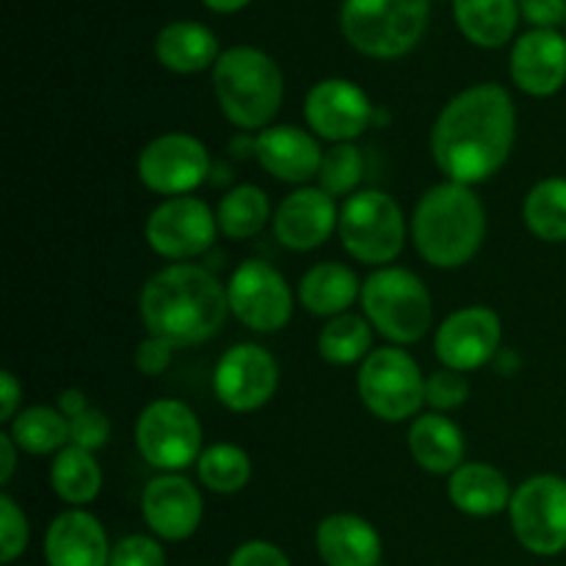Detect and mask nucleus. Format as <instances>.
Masks as SVG:
<instances>
[{
  "mask_svg": "<svg viewBox=\"0 0 566 566\" xmlns=\"http://www.w3.org/2000/svg\"><path fill=\"white\" fill-rule=\"evenodd\" d=\"M517 138V108L501 83H475L440 111L431 158L446 180L479 186L509 164Z\"/></svg>",
  "mask_w": 566,
  "mask_h": 566,
  "instance_id": "obj_1",
  "label": "nucleus"
},
{
  "mask_svg": "<svg viewBox=\"0 0 566 566\" xmlns=\"http://www.w3.org/2000/svg\"><path fill=\"white\" fill-rule=\"evenodd\" d=\"M138 310L147 335L175 348H188L219 335L230 315V302L227 285H221L213 271L193 263H171L144 282Z\"/></svg>",
  "mask_w": 566,
  "mask_h": 566,
  "instance_id": "obj_2",
  "label": "nucleus"
},
{
  "mask_svg": "<svg viewBox=\"0 0 566 566\" xmlns=\"http://www.w3.org/2000/svg\"><path fill=\"white\" fill-rule=\"evenodd\" d=\"M412 243L434 269H462L486 238V208L479 193L462 182H437L415 205Z\"/></svg>",
  "mask_w": 566,
  "mask_h": 566,
  "instance_id": "obj_3",
  "label": "nucleus"
},
{
  "mask_svg": "<svg viewBox=\"0 0 566 566\" xmlns=\"http://www.w3.org/2000/svg\"><path fill=\"white\" fill-rule=\"evenodd\" d=\"M213 94L230 125L241 133H260L280 114L285 77L269 53L252 44H238L216 61Z\"/></svg>",
  "mask_w": 566,
  "mask_h": 566,
  "instance_id": "obj_4",
  "label": "nucleus"
},
{
  "mask_svg": "<svg viewBox=\"0 0 566 566\" xmlns=\"http://www.w3.org/2000/svg\"><path fill=\"white\" fill-rule=\"evenodd\" d=\"M429 14L431 0H343L340 28L357 53L390 61L418 48Z\"/></svg>",
  "mask_w": 566,
  "mask_h": 566,
  "instance_id": "obj_5",
  "label": "nucleus"
},
{
  "mask_svg": "<svg viewBox=\"0 0 566 566\" xmlns=\"http://www.w3.org/2000/svg\"><path fill=\"white\" fill-rule=\"evenodd\" d=\"M365 318L392 346H412L429 335L434 324V304L426 282L415 271L385 265L363 282Z\"/></svg>",
  "mask_w": 566,
  "mask_h": 566,
  "instance_id": "obj_6",
  "label": "nucleus"
},
{
  "mask_svg": "<svg viewBox=\"0 0 566 566\" xmlns=\"http://www.w3.org/2000/svg\"><path fill=\"white\" fill-rule=\"evenodd\" d=\"M337 235L357 263L385 269L407 243V219L390 193L357 191L343 202Z\"/></svg>",
  "mask_w": 566,
  "mask_h": 566,
  "instance_id": "obj_7",
  "label": "nucleus"
},
{
  "mask_svg": "<svg viewBox=\"0 0 566 566\" xmlns=\"http://www.w3.org/2000/svg\"><path fill=\"white\" fill-rule=\"evenodd\" d=\"M365 409L385 423H403L420 415L426 403V376L401 346H381L368 354L357 374Z\"/></svg>",
  "mask_w": 566,
  "mask_h": 566,
  "instance_id": "obj_8",
  "label": "nucleus"
},
{
  "mask_svg": "<svg viewBox=\"0 0 566 566\" xmlns=\"http://www.w3.org/2000/svg\"><path fill=\"white\" fill-rule=\"evenodd\" d=\"M202 423L188 403L158 398L136 420V446L144 462L160 473H180L199 462L205 451Z\"/></svg>",
  "mask_w": 566,
  "mask_h": 566,
  "instance_id": "obj_9",
  "label": "nucleus"
},
{
  "mask_svg": "<svg viewBox=\"0 0 566 566\" xmlns=\"http://www.w3.org/2000/svg\"><path fill=\"white\" fill-rule=\"evenodd\" d=\"M509 520L520 545L542 558L566 553V479L539 473L525 479L509 503Z\"/></svg>",
  "mask_w": 566,
  "mask_h": 566,
  "instance_id": "obj_10",
  "label": "nucleus"
},
{
  "mask_svg": "<svg viewBox=\"0 0 566 566\" xmlns=\"http://www.w3.org/2000/svg\"><path fill=\"white\" fill-rule=\"evenodd\" d=\"M138 180L158 197H188L213 171L210 153L191 133H164L155 136L138 153Z\"/></svg>",
  "mask_w": 566,
  "mask_h": 566,
  "instance_id": "obj_11",
  "label": "nucleus"
},
{
  "mask_svg": "<svg viewBox=\"0 0 566 566\" xmlns=\"http://www.w3.org/2000/svg\"><path fill=\"white\" fill-rule=\"evenodd\" d=\"M230 313L247 329L274 335L293 318V291L285 276L265 260H247L227 282Z\"/></svg>",
  "mask_w": 566,
  "mask_h": 566,
  "instance_id": "obj_12",
  "label": "nucleus"
},
{
  "mask_svg": "<svg viewBox=\"0 0 566 566\" xmlns=\"http://www.w3.org/2000/svg\"><path fill=\"white\" fill-rule=\"evenodd\" d=\"M144 238L158 258L186 263L202 258L213 247L219 238V221L208 202L199 197H171L147 216Z\"/></svg>",
  "mask_w": 566,
  "mask_h": 566,
  "instance_id": "obj_13",
  "label": "nucleus"
},
{
  "mask_svg": "<svg viewBox=\"0 0 566 566\" xmlns=\"http://www.w3.org/2000/svg\"><path fill=\"white\" fill-rule=\"evenodd\" d=\"M280 387V365L274 354L258 343L227 348L213 370V392L230 412L249 415L263 409Z\"/></svg>",
  "mask_w": 566,
  "mask_h": 566,
  "instance_id": "obj_14",
  "label": "nucleus"
},
{
  "mask_svg": "<svg viewBox=\"0 0 566 566\" xmlns=\"http://www.w3.org/2000/svg\"><path fill=\"white\" fill-rule=\"evenodd\" d=\"M304 119L310 133L324 142L354 144L376 119V108L359 83L326 77L304 97Z\"/></svg>",
  "mask_w": 566,
  "mask_h": 566,
  "instance_id": "obj_15",
  "label": "nucleus"
},
{
  "mask_svg": "<svg viewBox=\"0 0 566 566\" xmlns=\"http://www.w3.org/2000/svg\"><path fill=\"white\" fill-rule=\"evenodd\" d=\"M503 340V321L492 307H464L448 315L434 335V354L442 368L470 374L495 363Z\"/></svg>",
  "mask_w": 566,
  "mask_h": 566,
  "instance_id": "obj_16",
  "label": "nucleus"
},
{
  "mask_svg": "<svg viewBox=\"0 0 566 566\" xmlns=\"http://www.w3.org/2000/svg\"><path fill=\"white\" fill-rule=\"evenodd\" d=\"M142 514L153 536L164 542H186L202 525V492L186 475L160 473L144 486Z\"/></svg>",
  "mask_w": 566,
  "mask_h": 566,
  "instance_id": "obj_17",
  "label": "nucleus"
},
{
  "mask_svg": "<svg viewBox=\"0 0 566 566\" xmlns=\"http://www.w3.org/2000/svg\"><path fill=\"white\" fill-rule=\"evenodd\" d=\"M340 221L335 199L318 186H302L287 193L274 213L276 241L293 252H313L332 238Z\"/></svg>",
  "mask_w": 566,
  "mask_h": 566,
  "instance_id": "obj_18",
  "label": "nucleus"
},
{
  "mask_svg": "<svg viewBox=\"0 0 566 566\" xmlns=\"http://www.w3.org/2000/svg\"><path fill=\"white\" fill-rule=\"evenodd\" d=\"M512 81L531 97H553L566 83V36L556 28H534L514 42Z\"/></svg>",
  "mask_w": 566,
  "mask_h": 566,
  "instance_id": "obj_19",
  "label": "nucleus"
},
{
  "mask_svg": "<svg viewBox=\"0 0 566 566\" xmlns=\"http://www.w3.org/2000/svg\"><path fill=\"white\" fill-rule=\"evenodd\" d=\"M254 158L274 180L302 188L318 177L324 149L318 136L298 125H271L254 133Z\"/></svg>",
  "mask_w": 566,
  "mask_h": 566,
  "instance_id": "obj_20",
  "label": "nucleus"
},
{
  "mask_svg": "<svg viewBox=\"0 0 566 566\" xmlns=\"http://www.w3.org/2000/svg\"><path fill=\"white\" fill-rule=\"evenodd\" d=\"M111 542L103 523L86 509H66L44 534L48 566H111Z\"/></svg>",
  "mask_w": 566,
  "mask_h": 566,
  "instance_id": "obj_21",
  "label": "nucleus"
},
{
  "mask_svg": "<svg viewBox=\"0 0 566 566\" xmlns=\"http://www.w3.org/2000/svg\"><path fill=\"white\" fill-rule=\"evenodd\" d=\"M315 547L326 566H379L381 536L359 514H329L315 528Z\"/></svg>",
  "mask_w": 566,
  "mask_h": 566,
  "instance_id": "obj_22",
  "label": "nucleus"
},
{
  "mask_svg": "<svg viewBox=\"0 0 566 566\" xmlns=\"http://www.w3.org/2000/svg\"><path fill=\"white\" fill-rule=\"evenodd\" d=\"M409 453L431 475H451L464 464V434L442 412L418 415L409 426Z\"/></svg>",
  "mask_w": 566,
  "mask_h": 566,
  "instance_id": "obj_23",
  "label": "nucleus"
},
{
  "mask_svg": "<svg viewBox=\"0 0 566 566\" xmlns=\"http://www.w3.org/2000/svg\"><path fill=\"white\" fill-rule=\"evenodd\" d=\"M219 39L208 25L193 20H177L160 28L155 36V59L160 66L175 75H197V72L216 66L219 55Z\"/></svg>",
  "mask_w": 566,
  "mask_h": 566,
  "instance_id": "obj_24",
  "label": "nucleus"
},
{
  "mask_svg": "<svg viewBox=\"0 0 566 566\" xmlns=\"http://www.w3.org/2000/svg\"><path fill=\"white\" fill-rule=\"evenodd\" d=\"M514 490L497 468L486 462H464L448 475V497L468 517H495L509 512Z\"/></svg>",
  "mask_w": 566,
  "mask_h": 566,
  "instance_id": "obj_25",
  "label": "nucleus"
},
{
  "mask_svg": "<svg viewBox=\"0 0 566 566\" xmlns=\"http://www.w3.org/2000/svg\"><path fill=\"white\" fill-rule=\"evenodd\" d=\"M363 293L359 276L346 263H318L304 271L298 282V302L307 313L318 318H335V315L348 313L354 302Z\"/></svg>",
  "mask_w": 566,
  "mask_h": 566,
  "instance_id": "obj_26",
  "label": "nucleus"
},
{
  "mask_svg": "<svg viewBox=\"0 0 566 566\" xmlns=\"http://www.w3.org/2000/svg\"><path fill=\"white\" fill-rule=\"evenodd\" d=\"M457 28L473 44L495 50L509 44L520 22L517 0H453Z\"/></svg>",
  "mask_w": 566,
  "mask_h": 566,
  "instance_id": "obj_27",
  "label": "nucleus"
},
{
  "mask_svg": "<svg viewBox=\"0 0 566 566\" xmlns=\"http://www.w3.org/2000/svg\"><path fill=\"white\" fill-rule=\"evenodd\" d=\"M50 486L66 506H88L92 501H97L99 490H103V470L94 462L92 451L66 446L64 451L55 453L53 464H50Z\"/></svg>",
  "mask_w": 566,
  "mask_h": 566,
  "instance_id": "obj_28",
  "label": "nucleus"
},
{
  "mask_svg": "<svg viewBox=\"0 0 566 566\" xmlns=\"http://www.w3.org/2000/svg\"><path fill=\"white\" fill-rule=\"evenodd\" d=\"M216 221H219V232L230 241H247L263 232V227L271 219V202L269 193L260 186L243 182L227 191L221 197L219 208H216Z\"/></svg>",
  "mask_w": 566,
  "mask_h": 566,
  "instance_id": "obj_29",
  "label": "nucleus"
},
{
  "mask_svg": "<svg viewBox=\"0 0 566 566\" xmlns=\"http://www.w3.org/2000/svg\"><path fill=\"white\" fill-rule=\"evenodd\" d=\"M6 431L17 442V448L31 457H50L70 446V420L55 407L20 409Z\"/></svg>",
  "mask_w": 566,
  "mask_h": 566,
  "instance_id": "obj_30",
  "label": "nucleus"
},
{
  "mask_svg": "<svg viewBox=\"0 0 566 566\" xmlns=\"http://www.w3.org/2000/svg\"><path fill=\"white\" fill-rule=\"evenodd\" d=\"M374 326L365 315L343 313L324 324L318 335V354L329 365H363L374 352Z\"/></svg>",
  "mask_w": 566,
  "mask_h": 566,
  "instance_id": "obj_31",
  "label": "nucleus"
},
{
  "mask_svg": "<svg viewBox=\"0 0 566 566\" xmlns=\"http://www.w3.org/2000/svg\"><path fill=\"white\" fill-rule=\"evenodd\" d=\"M523 224L545 243L566 241V177H547L525 193Z\"/></svg>",
  "mask_w": 566,
  "mask_h": 566,
  "instance_id": "obj_32",
  "label": "nucleus"
},
{
  "mask_svg": "<svg viewBox=\"0 0 566 566\" xmlns=\"http://www.w3.org/2000/svg\"><path fill=\"white\" fill-rule=\"evenodd\" d=\"M199 484L216 495H235L252 481V459L241 446L216 442L202 451L197 462Z\"/></svg>",
  "mask_w": 566,
  "mask_h": 566,
  "instance_id": "obj_33",
  "label": "nucleus"
},
{
  "mask_svg": "<svg viewBox=\"0 0 566 566\" xmlns=\"http://www.w3.org/2000/svg\"><path fill=\"white\" fill-rule=\"evenodd\" d=\"M365 175V160L354 144H332V149H326L324 160H321L318 171V188L321 191L335 197H348L354 193V188L363 182Z\"/></svg>",
  "mask_w": 566,
  "mask_h": 566,
  "instance_id": "obj_34",
  "label": "nucleus"
},
{
  "mask_svg": "<svg viewBox=\"0 0 566 566\" xmlns=\"http://www.w3.org/2000/svg\"><path fill=\"white\" fill-rule=\"evenodd\" d=\"M28 539H31V525H28L25 512L9 492H3L0 495V562L6 566L14 564L25 553Z\"/></svg>",
  "mask_w": 566,
  "mask_h": 566,
  "instance_id": "obj_35",
  "label": "nucleus"
},
{
  "mask_svg": "<svg viewBox=\"0 0 566 566\" xmlns=\"http://www.w3.org/2000/svg\"><path fill=\"white\" fill-rule=\"evenodd\" d=\"M470 398V381L468 376L459 370L440 368L431 376H426V403L434 412H453V409L464 407Z\"/></svg>",
  "mask_w": 566,
  "mask_h": 566,
  "instance_id": "obj_36",
  "label": "nucleus"
},
{
  "mask_svg": "<svg viewBox=\"0 0 566 566\" xmlns=\"http://www.w3.org/2000/svg\"><path fill=\"white\" fill-rule=\"evenodd\" d=\"M111 566H166V553L155 536H125L111 551Z\"/></svg>",
  "mask_w": 566,
  "mask_h": 566,
  "instance_id": "obj_37",
  "label": "nucleus"
},
{
  "mask_svg": "<svg viewBox=\"0 0 566 566\" xmlns=\"http://www.w3.org/2000/svg\"><path fill=\"white\" fill-rule=\"evenodd\" d=\"M108 415L97 407H88L86 412L70 420V446L83 448V451H99L108 442Z\"/></svg>",
  "mask_w": 566,
  "mask_h": 566,
  "instance_id": "obj_38",
  "label": "nucleus"
},
{
  "mask_svg": "<svg viewBox=\"0 0 566 566\" xmlns=\"http://www.w3.org/2000/svg\"><path fill=\"white\" fill-rule=\"evenodd\" d=\"M171 357H175V346H171V343L147 335L138 343L136 354H133V363H136L138 374L155 379V376H164L166 370H169Z\"/></svg>",
  "mask_w": 566,
  "mask_h": 566,
  "instance_id": "obj_39",
  "label": "nucleus"
},
{
  "mask_svg": "<svg viewBox=\"0 0 566 566\" xmlns=\"http://www.w3.org/2000/svg\"><path fill=\"white\" fill-rule=\"evenodd\" d=\"M227 566H293L291 558L282 553V547H276L274 542L265 539H252L243 542L232 551Z\"/></svg>",
  "mask_w": 566,
  "mask_h": 566,
  "instance_id": "obj_40",
  "label": "nucleus"
},
{
  "mask_svg": "<svg viewBox=\"0 0 566 566\" xmlns=\"http://www.w3.org/2000/svg\"><path fill=\"white\" fill-rule=\"evenodd\" d=\"M520 17L534 28H556L566 22V0H517Z\"/></svg>",
  "mask_w": 566,
  "mask_h": 566,
  "instance_id": "obj_41",
  "label": "nucleus"
},
{
  "mask_svg": "<svg viewBox=\"0 0 566 566\" xmlns=\"http://www.w3.org/2000/svg\"><path fill=\"white\" fill-rule=\"evenodd\" d=\"M22 385L11 370H0V423H11L20 415Z\"/></svg>",
  "mask_w": 566,
  "mask_h": 566,
  "instance_id": "obj_42",
  "label": "nucleus"
},
{
  "mask_svg": "<svg viewBox=\"0 0 566 566\" xmlns=\"http://www.w3.org/2000/svg\"><path fill=\"white\" fill-rule=\"evenodd\" d=\"M55 409H59L66 420H72L77 418V415L86 412L88 401L86 396H83V390H77V387H66V390L59 392V403H55Z\"/></svg>",
  "mask_w": 566,
  "mask_h": 566,
  "instance_id": "obj_43",
  "label": "nucleus"
},
{
  "mask_svg": "<svg viewBox=\"0 0 566 566\" xmlns=\"http://www.w3.org/2000/svg\"><path fill=\"white\" fill-rule=\"evenodd\" d=\"M17 442L11 440L9 431L0 434V453H3V462H0V484L9 486L11 479H14V470H17Z\"/></svg>",
  "mask_w": 566,
  "mask_h": 566,
  "instance_id": "obj_44",
  "label": "nucleus"
},
{
  "mask_svg": "<svg viewBox=\"0 0 566 566\" xmlns=\"http://www.w3.org/2000/svg\"><path fill=\"white\" fill-rule=\"evenodd\" d=\"M210 11H219V14H235V11L247 9L252 0H202Z\"/></svg>",
  "mask_w": 566,
  "mask_h": 566,
  "instance_id": "obj_45",
  "label": "nucleus"
},
{
  "mask_svg": "<svg viewBox=\"0 0 566 566\" xmlns=\"http://www.w3.org/2000/svg\"><path fill=\"white\" fill-rule=\"evenodd\" d=\"M495 368L501 370L503 376H514V374H517V368H520L517 352H512V348H509V352H497Z\"/></svg>",
  "mask_w": 566,
  "mask_h": 566,
  "instance_id": "obj_46",
  "label": "nucleus"
},
{
  "mask_svg": "<svg viewBox=\"0 0 566 566\" xmlns=\"http://www.w3.org/2000/svg\"><path fill=\"white\" fill-rule=\"evenodd\" d=\"M230 153L235 155V158H254V136H247V133H241V136L232 142Z\"/></svg>",
  "mask_w": 566,
  "mask_h": 566,
  "instance_id": "obj_47",
  "label": "nucleus"
},
{
  "mask_svg": "<svg viewBox=\"0 0 566 566\" xmlns=\"http://www.w3.org/2000/svg\"><path fill=\"white\" fill-rule=\"evenodd\" d=\"M564 25H566V22H564Z\"/></svg>",
  "mask_w": 566,
  "mask_h": 566,
  "instance_id": "obj_48",
  "label": "nucleus"
}]
</instances>
